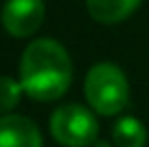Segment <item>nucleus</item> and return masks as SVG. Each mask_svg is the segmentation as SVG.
<instances>
[{
	"label": "nucleus",
	"instance_id": "1a4fd4ad",
	"mask_svg": "<svg viewBox=\"0 0 149 147\" xmlns=\"http://www.w3.org/2000/svg\"><path fill=\"white\" fill-rule=\"evenodd\" d=\"M91 147H110V143H106V141H95Z\"/></svg>",
	"mask_w": 149,
	"mask_h": 147
},
{
	"label": "nucleus",
	"instance_id": "39448f33",
	"mask_svg": "<svg viewBox=\"0 0 149 147\" xmlns=\"http://www.w3.org/2000/svg\"><path fill=\"white\" fill-rule=\"evenodd\" d=\"M0 147H43L39 128L22 115L0 117Z\"/></svg>",
	"mask_w": 149,
	"mask_h": 147
},
{
	"label": "nucleus",
	"instance_id": "6e6552de",
	"mask_svg": "<svg viewBox=\"0 0 149 147\" xmlns=\"http://www.w3.org/2000/svg\"><path fill=\"white\" fill-rule=\"evenodd\" d=\"M22 93V82L9 78V76H0V115H9V110H13L19 104Z\"/></svg>",
	"mask_w": 149,
	"mask_h": 147
},
{
	"label": "nucleus",
	"instance_id": "0eeeda50",
	"mask_svg": "<svg viewBox=\"0 0 149 147\" xmlns=\"http://www.w3.org/2000/svg\"><path fill=\"white\" fill-rule=\"evenodd\" d=\"M112 139L117 147H143L147 143V130L134 117H121L112 128Z\"/></svg>",
	"mask_w": 149,
	"mask_h": 147
},
{
	"label": "nucleus",
	"instance_id": "20e7f679",
	"mask_svg": "<svg viewBox=\"0 0 149 147\" xmlns=\"http://www.w3.org/2000/svg\"><path fill=\"white\" fill-rule=\"evenodd\" d=\"M43 0H7L2 9V26L13 37H28L43 24Z\"/></svg>",
	"mask_w": 149,
	"mask_h": 147
},
{
	"label": "nucleus",
	"instance_id": "f03ea898",
	"mask_svg": "<svg viewBox=\"0 0 149 147\" xmlns=\"http://www.w3.org/2000/svg\"><path fill=\"white\" fill-rule=\"evenodd\" d=\"M84 95L100 115H117L127 106L130 89L123 72L112 63H97L84 80Z\"/></svg>",
	"mask_w": 149,
	"mask_h": 147
},
{
	"label": "nucleus",
	"instance_id": "423d86ee",
	"mask_svg": "<svg viewBox=\"0 0 149 147\" xmlns=\"http://www.w3.org/2000/svg\"><path fill=\"white\" fill-rule=\"evenodd\" d=\"M141 4V0H86L91 17L102 24L121 22Z\"/></svg>",
	"mask_w": 149,
	"mask_h": 147
},
{
	"label": "nucleus",
	"instance_id": "7ed1b4c3",
	"mask_svg": "<svg viewBox=\"0 0 149 147\" xmlns=\"http://www.w3.org/2000/svg\"><path fill=\"white\" fill-rule=\"evenodd\" d=\"M52 136L65 147H89L97 141V121L91 110L80 104H65L50 119Z\"/></svg>",
	"mask_w": 149,
	"mask_h": 147
},
{
	"label": "nucleus",
	"instance_id": "f257e3e1",
	"mask_svg": "<svg viewBox=\"0 0 149 147\" xmlns=\"http://www.w3.org/2000/svg\"><path fill=\"white\" fill-rule=\"evenodd\" d=\"M19 82L26 95L37 102H54L71 82V61L67 50L54 39H37L24 50Z\"/></svg>",
	"mask_w": 149,
	"mask_h": 147
}]
</instances>
